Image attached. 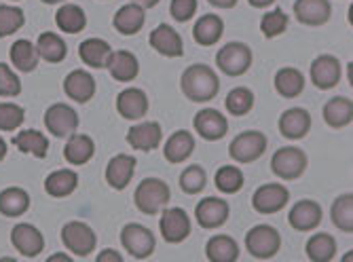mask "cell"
Returning <instances> with one entry per match:
<instances>
[{"mask_svg":"<svg viewBox=\"0 0 353 262\" xmlns=\"http://www.w3.org/2000/svg\"><path fill=\"white\" fill-rule=\"evenodd\" d=\"M180 87L190 102H210L220 91V81L210 66L192 63L182 72Z\"/></svg>","mask_w":353,"mask_h":262,"instance_id":"cell-1","label":"cell"},{"mask_svg":"<svg viewBox=\"0 0 353 262\" xmlns=\"http://www.w3.org/2000/svg\"><path fill=\"white\" fill-rule=\"evenodd\" d=\"M170 199H172L170 186L159 178H146L144 182H140V186L134 192L136 208L146 216L159 214L170 203Z\"/></svg>","mask_w":353,"mask_h":262,"instance_id":"cell-2","label":"cell"},{"mask_svg":"<svg viewBox=\"0 0 353 262\" xmlns=\"http://www.w3.org/2000/svg\"><path fill=\"white\" fill-rule=\"evenodd\" d=\"M245 248L254 258L269 260L279 252L281 235L269 224H256V226L250 228L248 235H245Z\"/></svg>","mask_w":353,"mask_h":262,"instance_id":"cell-3","label":"cell"},{"mask_svg":"<svg viewBox=\"0 0 353 262\" xmlns=\"http://www.w3.org/2000/svg\"><path fill=\"white\" fill-rule=\"evenodd\" d=\"M271 170L281 180H296L307 170V154L296 146H283L273 154Z\"/></svg>","mask_w":353,"mask_h":262,"instance_id":"cell-4","label":"cell"},{"mask_svg":"<svg viewBox=\"0 0 353 262\" xmlns=\"http://www.w3.org/2000/svg\"><path fill=\"white\" fill-rule=\"evenodd\" d=\"M216 66L227 77H241L252 66V51L243 43H229L218 51Z\"/></svg>","mask_w":353,"mask_h":262,"instance_id":"cell-5","label":"cell"},{"mask_svg":"<svg viewBox=\"0 0 353 262\" xmlns=\"http://www.w3.org/2000/svg\"><path fill=\"white\" fill-rule=\"evenodd\" d=\"M61 241H63V245H66V250H70L72 254L89 256L95 250V243H98V235L93 233V228L89 224L72 220L68 224H63Z\"/></svg>","mask_w":353,"mask_h":262,"instance_id":"cell-6","label":"cell"},{"mask_svg":"<svg viewBox=\"0 0 353 262\" xmlns=\"http://www.w3.org/2000/svg\"><path fill=\"white\" fill-rule=\"evenodd\" d=\"M265 150H267V136L261 134V131H243L229 146V154L237 163L259 161L265 154Z\"/></svg>","mask_w":353,"mask_h":262,"instance_id":"cell-7","label":"cell"},{"mask_svg":"<svg viewBox=\"0 0 353 262\" xmlns=\"http://www.w3.org/2000/svg\"><path fill=\"white\" fill-rule=\"evenodd\" d=\"M121 243L123 248L130 252L134 258L144 260L154 252V235L148 231L146 226L132 222V224H125L123 231H121Z\"/></svg>","mask_w":353,"mask_h":262,"instance_id":"cell-8","label":"cell"},{"mask_svg":"<svg viewBox=\"0 0 353 262\" xmlns=\"http://www.w3.org/2000/svg\"><path fill=\"white\" fill-rule=\"evenodd\" d=\"M45 125L55 138H70L79 129V114L68 104H53L45 112Z\"/></svg>","mask_w":353,"mask_h":262,"instance_id":"cell-9","label":"cell"},{"mask_svg":"<svg viewBox=\"0 0 353 262\" xmlns=\"http://www.w3.org/2000/svg\"><path fill=\"white\" fill-rule=\"evenodd\" d=\"M288 199H290V192H288L285 186L281 184H263L256 188L254 196H252V205L259 214H277L288 205Z\"/></svg>","mask_w":353,"mask_h":262,"instance_id":"cell-10","label":"cell"},{"mask_svg":"<svg viewBox=\"0 0 353 262\" xmlns=\"http://www.w3.org/2000/svg\"><path fill=\"white\" fill-rule=\"evenodd\" d=\"M159 231L168 243H182L190 235V218L180 208L163 210V216L159 220Z\"/></svg>","mask_w":353,"mask_h":262,"instance_id":"cell-11","label":"cell"},{"mask_svg":"<svg viewBox=\"0 0 353 262\" xmlns=\"http://www.w3.org/2000/svg\"><path fill=\"white\" fill-rule=\"evenodd\" d=\"M11 243H13V248L21 256H28V258H34V256H39L45 250L43 233L39 231L37 226L26 224V222L17 224L11 231Z\"/></svg>","mask_w":353,"mask_h":262,"instance_id":"cell-12","label":"cell"},{"mask_svg":"<svg viewBox=\"0 0 353 262\" xmlns=\"http://www.w3.org/2000/svg\"><path fill=\"white\" fill-rule=\"evenodd\" d=\"M192 125H195V131L208 142H216L222 140L229 131V123L227 117L220 114L214 108H203L201 112H197V117L192 119Z\"/></svg>","mask_w":353,"mask_h":262,"instance_id":"cell-13","label":"cell"},{"mask_svg":"<svg viewBox=\"0 0 353 262\" xmlns=\"http://www.w3.org/2000/svg\"><path fill=\"white\" fill-rule=\"evenodd\" d=\"M341 81V63L334 55H319L313 59L311 63V83L322 89L328 91L332 87H336Z\"/></svg>","mask_w":353,"mask_h":262,"instance_id":"cell-14","label":"cell"},{"mask_svg":"<svg viewBox=\"0 0 353 262\" xmlns=\"http://www.w3.org/2000/svg\"><path fill=\"white\" fill-rule=\"evenodd\" d=\"M195 216L201 228H218L229 220V203L218 196H205L197 203Z\"/></svg>","mask_w":353,"mask_h":262,"instance_id":"cell-15","label":"cell"},{"mask_svg":"<svg viewBox=\"0 0 353 262\" xmlns=\"http://www.w3.org/2000/svg\"><path fill=\"white\" fill-rule=\"evenodd\" d=\"M161 138H163V131H161V125H159L157 121L140 123V125L132 127L130 134H127V142H130V146L136 148V150H144V152H150V150L159 148Z\"/></svg>","mask_w":353,"mask_h":262,"instance_id":"cell-16","label":"cell"},{"mask_svg":"<svg viewBox=\"0 0 353 262\" xmlns=\"http://www.w3.org/2000/svg\"><path fill=\"white\" fill-rule=\"evenodd\" d=\"M150 47L157 53L165 55V57H180L184 53L182 37L178 34V32L172 26H168V23H161V26H157L152 30V34H150Z\"/></svg>","mask_w":353,"mask_h":262,"instance_id":"cell-17","label":"cell"},{"mask_svg":"<svg viewBox=\"0 0 353 262\" xmlns=\"http://www.w3.org/2000/svg\"><path fill=\"white\" fill-rule=\"evenodd\" d=\"M117 110L123 119L130 121H138L146 114L148 110V97L142 89L138 87H130L123 89L117 97Z\"/></svg>","mask_w":353,"mask_h":262,"instance_id":"cell-18","label":"cell"},{"mask_svg":"<svg viewBox=\"0 0 353 262\" xmlns=\"http://www.w3.org/2000/svg\"><path fill=\"white\" fill-rule=\"evenodd\" d=\"M288 222H290L294 231H301V233L313 231V228L319 226V222H322V208L311 199H303L290 210Z\"/></svg>","mask_w":353,"mask_h":262,"instance_id":"cell-19","label":"cell"},{"mask_svg":"<svg viewBox=\"0 0 353 262\" xmlns=\"http://www.w3.org/2000/svg\"><path fill=\"white\" fill-rule=\"evenodd\" d=\"M136 157L130 154H117L108 161L106 165V182L114 188V190H123L127 184L132 182L134 174H136Z\"/></svg>","mask_w":353,"mask_h":262,"instance_id":"cell-20","label":"cell"},{"mask_svg":"<svg viewBox=\"0 0 353 262\" xmlns=\"http://www.w3.org/2000/svg\"><path fill=\"white\" fill-rule=\"evenodd\" d=\"M294 15L305 26H324L332 15V7L328 0H296Z\"/></svg>","mask_w":353,"mask_h":262,"instance_id":"cell-21","label":"cell"},{"mask_svg":"<svg viewBox=\"0 0 353 262\" xmlns=\"http://www.w3.org/2000/svg\"><path fill=\"white\" fill-rule=\"evenodd\" d=\"M311 129V114L305 108H290L279 119V131L288 140H301Z\"/></svg>","mask_w":353,"mask_h":262,"instance_id":"cell-22","label":"cell"},{"mask_svg":"<svg viewBox=\"0 0 353 262\" xmlns=\"http://www.w3.org/2000/svg\"><path fill=\"white\" fill-rule=\"evenodd\" d=\"M63 91H66L70 100L85 104L95 95V79L87 70H72L63 79Z\"/></svg>","mask_w":353,"mask_h":262,"instance_id":"cell-23","label":"cell"},{"mask_svg":"<svg viewBox=\"0 0 353 262\" xmlns=\"http://www.w3.org/2000/svg\"><path fill=\"white\" fill-rule=\"evenodd\" d=\"M108 72L114 81L119 83H130L138 77L140 63L138 57L130 51H112L110 61H108Z\"/></svg>","mask_w":353,"mask_h":262,"instance_id":"cell-24","label":"cell"},{"mask_svg":"<svg viewBox=\"0 0 353 262\" xmlns=\"http://www.w3.org/2000/svg\"><path fill=\"white\" fill-rule=\"evenodd\" d=\"M144 19H146V13L142 7L130 3V5H123L117 13H114V30H119L123 37H134L142 30L144 26Z\"/></svg>","mask_w":353,"mask_h":262,"instance_id":"cell-25","label":"cell"},{"mask_svg":"<svg viewBox=\"0 0 353 262\" xmlns=\"http://www.w3.org/2000/svg\"><path fill=\"white\" fill-rule=\"evenodd\" d=\"M79 55L83 63H87L89 68H108V61L112 55L110 45L104 39H87L79 47Z\"/></svg>","mask_w":353,"mask_h":262,"instance_id":"cell-26","label":"cell"},{"mask_svg":"<svg viewBox=\"0 0 353 262\" xmlns=\"http://www.w3.org/2000/svg\"><path fill=\"white\" fill-rule=\"evenodd\" d=\"M222 32H224V23L218 15L208 13L201 15L192 28V39H195L201 47H212L222 39Z\"/></svg>","mask_w":353,"mask_h":262,"instance_id":"cell-27","label":"cell"},{"mask_svg":"<svg viewBox=\"0 0 353 262\" xmlns=\"http://www.w3.org/2000/svg\"><path fill=\"white\" fill-rule=\"evenodd\" d=\"M192 150H195V138H192L190 131H176V134H172L163 146V154L170 163H184Z\"/></svg>","mask_w":353,"mask_h":262,"instance_id":"cell-28","label":"cell"},{"mask_svg":"<svg viewBox=\"0 0 353 262\" xmlns=\"http://www.w3.org/2000/svg\"><path fill=\"white\" fill-rule=\"evenodd\" d=\"M324 121L332 127V129H343L347 125H351L353 121V102L351 97H332V100L326 102L324 106Z\"/></svg>","mask_w":353,"mask_h":262,"instance_id":"cell-29","label":"cell"},{"mask_svg":"<svg viewBox=\"0 0 353 262\" xmlns=\"http://www.w3.org/2000/svg\"><path fill=\"white\" fill-rule=\"evenodd\" d=\"M30 208V194L19 186H9L0 190V214L7 218L23 216Z\"/></svg>","mask_w":353,"mask_h":262,"instance_id":"cell-30","label":"cell"},{"mask_svg":"<svg viewBox=\"0 0 353 262\" xmlns=\"http://www.w3.org/2000/svg\"><path fill=\"white\" fill-rule=\"evenodd\" d=\"M205 256L210 262H237L239 245L229 235H214L205 245Z\"/></svg>","mask_w":353,"mask_h":262,"instance_id":"cell-31","label":"cell"},{"mask_svg":"<svg viewBox=\"0 0 353 262\" xmlns=\"http://www.w3.org/2000/svg\"><path fill=\"white\" fill-rule=\"evenodd\" d=\"M93 152H95V144L85 134L70 136L66 142V148H63V157H66L70 165H85L87 161H91Z\"/></svg>","mask_w":353,"mask_h":262,"instance_id":"cell-32","label":"cell"},{"mask_svg":"<svg viewBox=\"0 0 353 262\" xmlns=\"http://www.w3.org/2000/svg\"><path fill=\"white\" fill-rule=\"evenodd\" d=\"M77 186H79V176L72 170H57V172L49 174L45 180V190L51 196H57V199H63V196L72 194L77 190Z\"/></svg>","mask_w":353,"mask_h":262,"instance_id":"cell-33","label":"cell"},{"mask_svg":"<svg viewBox=\"0 0 353 262\" xmlns=\"http://www.w3.org/2000/svg\"><path fill=\"white\" fill-rule=\"evenodd\" d=\"M11 61L17 70L21 72H32L39 66V51L37 45H32L28 39H19L11 45Z\"/></svg>","mask_w":353,"mask_h":262,"instance_id":"cell-34","label":"cell"},{"mask_svg":"<svg viewBox=\"0 0 353 262\" xmlns=\"http://www.w3.org/2000/svg\"><path fill=\"white\" fill-rule=\"evenodd\" d=\"M13 144L21 150V152H30L37 159H45L49 152V140L45 138V134L37 129H26L19 131V134L13 138Z\"/></svg>","mask_w":353,"mask_h":262,"instance_id":"cell-35","label":"cell"},{"mask_svg":"<svg viewBox=\"0 0 353 262\" xmlns=\"http://www.w3.org/2000/svg\"><path fill=\"white\" fill-rule=\"evenodd\" d=\"M55 23L61 32H68V34H77L83 32L87 26V15L79 5H61L59 11L55 13Z\"/></svg>","mask_w":353,"mask_h":262,"instance_id":"cell-36","label":"cell"},{"mask_svg":"<svg viewBox=\"0 0 353 262\" xmlns=\"http://www.w3.org/2000/svg\"><path fill=\"white\" fill-rule=\"evenodd\" d=\"M305 89V77L296 68H281L275 74V91L281 97H296Z\"/></svg>","mask_w":353,"mask_h":262,"instance_id":"cell-37","label":"cell"},{"mask_svg":"<svg viewBox=\"0 0 353 262\" xmlns=\"http://www.w3.org/2000/svg\"><path fill=\"white\" fill-rule=\"evenodd\" d=\"M336 254V241L328 233H315L307 241V256L311 262H332Z\"/></svg>","mask_w":353,"mask_h":262,"instance_id":"cell-38","label":"cell"},{"mask_svg":"<svg viewBox=\"0 0 353 262\" xmlns=\"http://www.w3.org/2000/svg\"><path fill=\"white\" fill-rule=\"evenodd\" d=\"M37 51H39V57H43L45 61H51V63H57L68 55L66 43H63L55 32H45V34L39 37Z\"/></svg>","mask_w":353,"mask_h":262,"instance_id":"cell-39","label":"cell"},{"mask_svg":"<svg viewBox=\"0 0 353 262\" xmlns=\"http://www.w3.org/2000/svg\"><path fill=\"white\" fill-rule=\"evenodd\" d=\"M330 218L334 222V226L343 233H353V194H341L339 199L332 203L330 210Z\"/></svg>","mask_w":353,"mask_h":262,"instance_id":"cell-40","label":"cell"},{"mask_svg":"<svg viewBox=\"0 0 353 262\" xmlns=\"http://www.w3.org/2000/svg\"><path fill=\"white\" fill-rule=\"evenodd\" d=\"M216 186L220 192H227V194H235L243 188V172L235 165H224L216 172V178H214Z\"/></svg>","mask_w":353,"mask_h":262,"instance_id":"cell-41","label":"cell"},{"mask_svg":"<svg viewBox=\"0 0 353 262\" xmlns=\"http://www.w3.org/2000/svg\"><path fill=\"white\" fill-rule=\"evenodd\" d=\"M227 110L233 117H243L254 108V93L248 87H235L229 95H227V102H224Z\"/></svg>","mask_w":353,"mask_h":262,"instance_id":"cell-42","label":"cell"},{"mask_svg":"<svg viewBox=\"0 0 353 262\" xmlns=\"http://www.w3.org/2000/svg\"><path fill=\"white\" fill-rule=\"evenodd\" d=\"M23 11L11 5H0V39L11 37L23 26Z\"/></svg>","mask_w":353,"mask_h":262,"instance_id":"cell-43","label":"cell"},{"mask_svg":"<svg viewBox=\"0 0 353 262\" xmlns=\"http://www.w3.org/2000/svg\"><path fill=\"white\" fill-rule=\"evenodd\" d=\"M205 182H208V176H205V170L201 165H188L180 176V188L186 194L201 192L205 188Z\"/></svg>","mask_w":353,"mask_h":262,"instance_id":"cell-44","label":"cell"},{"mask_svg":"<svg viewBox=\"0 0 353 262\" xmlns=\"http://www.w3.org/2000/svg\"><path fill=\"white\" fill-rule=\"evenodd\" d=\"M285 28H288V15L281 9L265 13L263 19H261V32L267 39H275V37L283 34Z\"/></svg>","mask_w":353,"mask_h":262,"instance_id":"cell-45","label":"cell"},{"mask_svg":"<svg viewBox=\"0 0 353 262\" xmlns=\"http://www.w3.org/2000/svg\"><path fill=\"white\" fill-rule=\"evenodd\" d=\"M23 108L13 102H0V131H13L23 123Z\"/></svg>","mask_w":353,"mask_h":262,"instance_id":"cell-46","label":"cell"},{"mask_svg":"<svg viewBox=\"0 0 353 262\" xmlns=\"http://www.w3.org/2000/svg\"><path fill=\"white\" fill-rule=\"evenodd\" d=\"M21 93L19 77L9 68L7 63H0V97H15Z\"/></svg>","mask_w":353,"mask_h":262,"instance_id":"cell-47","label":"cell"},{"mask_svg":"<svg viewBox=\"0 0 353 262\" xmlns=\"http://www.w3.org/2000/svg\"><path fill=\"white\" fill-rule=\"evenodd\" d=\"M170 11L176 21H188L197 13V0H172Z\"/></svg>","mask_w":353,"mask_h":262,"instance_id":"cell-48","label":"cell"},{"mask_svg":"<svg viewBox=\"0 0 353 262\" xmlns=\"http://www.w3.org/2000/svg\"><path fill=\"white\" fill-rule=\"evenodd\" d=\"M95 262H125V260L117 250H102L98 258H95Z\"/></svg>","mask_w":353,"mask_h":262,"instance_id":"cell-49","label":"cell"},{"mask_svg":"<svg viewBox=\"0 0 353 262\" xmlns=\"http://www.w3.org/2000/svg\"><path fill=\"white\" fill-rule=\"evenodd\" d=\"M210 5H214L216 9H231L237 5V0H208Z\"/></svg>","mask_w":353,"mask_h":262,"instance_id":"cell-50","label":"cell"},{"mask_svg":"<svg viewBox=\"0 0 353 262\" xmlns=\"http://www.w3.org/2000/svg\"><path fill=\"white\" fill-rule=\"evenodd\" d=\"M47 262H74L68 254H63V252H57V254H53V256H49L47 258Z\"/></svg>","mask_w":353,"mask_h":262,"instance_id":"cell-51","label":"cell"},{"mask_svg":"<svg viewBox=\"0 0 353 262\" xmlns=\"http://www.w3.org/2000/svg\"><path fill=\"white\" fill-rule=\"evenodd\" d=\"M248 3L256 9H265V7H271L275 0H248Z\"/></svg>","mask_w":353,"mask_h":262,"instance_id":"cell-52","label":"cell"},{"mask_svg":"<svg viewBox=\"0 0 353 262\" xmlns=\"http://www.w3.org/2000/svg\"><path fill=\"white\" fill-rule=\"evenodd\" d=\"M134 5L142 7V9H152L159 5V0H134Z\"/></svg>","mask_w":353,"mask_h":262,"instance_id":"cell-53","label":"cell"},{"mask_svg":"<svg viewBox=\"0 0 353 262\" xmlns=\"http://www.w3.org/2000/svg\"><path fill=\"white\" fill-rule=\"evenodd\" d=\"M7 157V142L0 138V161H3Z\"/></svg>","mask_w":353,"mask_h":262,"instance_id":"cell-54","label":"cell"},{"mask_svg":"<svg viewBox=\"0 0 353 262\" xmlns=\"http://www.w3.org/2000/svg\"><path fill=\"white\" fill-rule=\"evenodd\" d=\"M341 262H353V252L349 250V252H347V254L343 256V260H341Z\"/></svg>","mask_w":353,"mask_h":262,"instance_id":"cell-55","label":"cell"},{"mask_svg":"<svg viewBox=\"0 0 353 262\" xmlns=\"http://www.w3.org/2000/svg\"><path fill=\"white\" fill-rule=\"evenodd\" d=\"M43 3H47V5H57V3H63V0H43Z\"/></svg>","mask_w":353,"mask_h":262,"instance_id":"cell-56","label":"cell"},{"mask_svg":"<svg viewBox=\"0 0 353 262\" xmlns=\"http://www.w3.org/2000/svg\"><path fill=\"white\" fill-rule=\"evenodd\" d=\"M0 262H17V260H15V258H7V256H5V258H0Z\"/></svg>","mask_w":353,"mask_h":262,"instance_id":"cell-57","label":"cell"}]
</instances>
